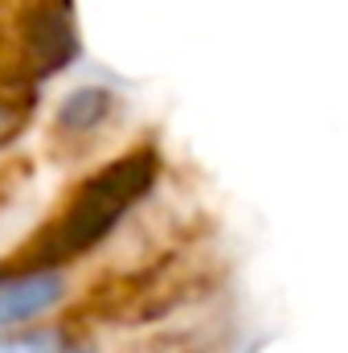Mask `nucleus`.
<instances>
[{"instance_id": "f257e3e1", "label": "nucleus", "mask_w": 348, "mask_h": 353, "mask_svg": "<svg viewBox=\"0 0 348 353\" xmlns=\"http://www.w3.org/2000/svg\"><path fill=\"white\" fill-rule=\"evenodd\" d=\"M156 181V157L148 148L140 152H127L111 165H102L98 173H90L78 193L70 197L66 214L58 218V226L50 230V255L58 259H74V255H87L90 247H98L119 222L123 214L152 189Z\"/></svg>"}, {"instance_id": "f03ea898", "label": "nucleus", "mask_w": 348, "mask_h": 353, "mask_svg": "<svg viewBox=\"0 0 348 353\" xmlns=\"http://www.w3.org/2000/svg\"><path fill=\"white\" fill-rule=\"evenodd\" d=\"M25 50H29V58H33V66H37L41 74L62 70V66L78 54L74 17H70V4H66V0H54V4L33 8V17H29V25H25Z\"/></svg>"}, {"instance_id": "7ed1b4c3", "label": "nucleus", "mask_w": 348, "mask_h": 353, "mask_svg": "<svg viewBox=\"0 0 348 353\" xmlns=\"http://www.w3.org/2000/svg\"><path fill=\"white\" fill-rule=\"evenodd\" d=\"M62 296H66V279L58 271H29L17 279H4L0 283V333L45 316L50 308L62 304Z\"/></svg>"}, {"instance_id": "20e7f679", "label": "nucleus", "mask_w": 348, "mask_h": 353, "mask_svg": "<svg viewBox=\"0 0 348 353\" xmlns=\"http://www.w3.org/2000/svg\"><path fill=\"white\" fill-rule=\"evenodd\" d=\"M107 111H111V94H107V90L102 87H78L62 99L58 123L70 128V132H90V128H98V123L107 119Z\"/></svg>"}, {"instance_id": "39448f33", "label": "nucleus", "mask_w": 348, "mask_h": 353, "mask_svg": "<svg viewBox=\"0 0 348 353\" xmlns=\"http://www.w3.org/2000/svg\"><path fill=\"white\" fill-rule=\"evenodd\" d=\"M0 353H62L54 333H37V337H8L0 341Z\"/></svg>"}]
</instances>
